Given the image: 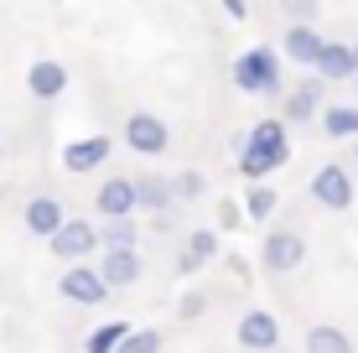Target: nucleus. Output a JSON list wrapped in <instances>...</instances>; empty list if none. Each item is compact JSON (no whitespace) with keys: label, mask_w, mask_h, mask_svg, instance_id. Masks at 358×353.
<instances>
[{"label":"nucleus","mask_w":358,"mask_h":353,"mask_svg":"<svg viewBox=\"0 0 358 353\" xmlns=\"http://www.w3.org/2000/svg\"><path fill=\"white\" fill-rule=\"evenodd\" d=\"M312 198L322 203V208L332 213H343V208H353V177H348V166H338V161H327L322 172L312 177Z\"/></svg>","instance_id":"nucleus-5"},{"label":"nucleus","mask_w":358,"mask_h":353,"mask_svg":"<svg viewBox=\"0 0 358 353\" xmlns=\"http://www.w3.org/2000/svg\"><path fill=\"white\" fill-rule=\"evenodd\" d=\"M239 166H244V177H250V182H260V177L275 172V166H270L265 156H255V151H239Z\"/></svg>","instance_id":"nucleus-27"},{"label":"nucleus","mask_w":358,"mask_h":353,"mask_svg":"<svg viewBox=\"0 0 358 353\" xmlns=\"http://www.w3.org/2000/svg\"><path fill=\"white\" fill-rule=\"evenodd\" d=\"M47 245H52L57 260H89V254L99 250V234H94L89 218H63V224H57V234L47 239Z\"/></svg>","instance_id":"nucleus-3"},{"label":"nucleus","mask_w":358,"mask_h":353,"mask_svg":"<svg viewBox=\"0 0 358 353\" xmlns=\"http://www.w3.org/2000/svg\"><path fill=\"white\" fill-rule=\"evenodd\" d=\"M234 338H239V348H250V353H270L280 343V322L270 317L265 307H250L239 317V327H234Z\"/></svg>","instance_id":"nucleus-6"},{"label":"nucleus","mask_w":358,"mask_h":353,"mask_svg":"<svg viewBox=\"0 0 358 353\" xmlns=\"http://www.w3.org/2000/svg\"><path fill=\"white\" fill-rule=\"evenodd\" d=\"M353 83H358V78H353Z\"/></svg>","instance_id":"nucleus-32"},{"label":"nucleus","mask_w":358,"mask_h":353,"mask_svg":"<svg viewBox=\"0 0 358 353\" xmlns=\"http://www.w3.org/2000/svg\"><path fill=\"white\" fill-rule=\"evenodd\" d=\"M125 145H130V151H141V156H162L166 145H171L166 120H162V115H145V109H135V115L125 120Z\"/></svg>","instance_id":"nucleus-2"},{"label":"nucleus","mask_w":358,"mask_h":353,"mask_svg":"<svg viewBox=\"0 0 358 353\" xmlns=\"http://www.w3.org/2000/svg\"><path fill=\"white\" fill-rule=\"evenodd\" d=\"M301 260H306V239L296 234V229H275V234L265 239V250H260V265L275 271V275H291Z\"/></svg>","instance_id":"nucleus-4"},{"label":"nucleus","mask_w":358,"mask_h":353,"mask_svg":"<svg viewBox=\"0 0 358 353\" xmlns=\"http://www.w3.org/2000/svg\"><path fill=\"white\" fill-rule=\"evenodd\" d=\"M280 16H286L291 27H317V16H322V0H280Z\"/></svg>","instance_id":"nucleus-22"},{"label":"nucleus","mask_w":358,"mask_h":353,"mask_svg":"<svg viewBox=\"0 0 358 353\" xmlns=\"http://www.w3.org/2000/svg\"><path fill=\"white\" fill-rule=\"evenodd\" d=\"M21 218H27V229H31L36 239H52V234H57V224H63L68 213H63V203H57V198H31Z\"/></svg>","instance_id":"nucleus-15"},{"label":"nucleus","mask_w":358,"mask_h":353,"mask_svg":"<svg viewBox=\"0 0 358 353\" xmlns=\"http://www.w3.org/2000/svg\"><path fill=\"white\" fill-rule=\"evenodd\" d=\"M322 130L332 141H358V104H327L322 109Z\"/></svg>","instance_id":"nucleus-17"},{"label":"nucleus","mask_w":358,"mask_h":353,"mask_svg":"<svg viewBox=\"0 0 358 353\" xmlns=\"http://www.w3.org/2000/svg\"><path fill=\"white\" fill-rule=\"evenodd\" d=\"M348 57H353V78H358V42L348 47Z\"/></svg>","instance_id":"nucleus-29"},{"label":"nucleus","mask_w":358,"mask_h":353,"mask_svg":"<svg viewBox=\"0 0 358 353\" xmlns=\"http://www.w3.org/2000/svg\"><path fill=\"white\" fill-rule=\"evenodd\" d=\"M109 151H115V141H109V136L73 141V145H63V166H68V172H94V166L109 161Z\"/></svg>","instance_id":"nucleus-12"},{"label":"nucleus","mask_w":358,"mask_h":353,"mask_svg":"<svg viewBox=\"0 0 358 353\" xmlns=\"http://www.w3.org/2000/svg\"><path fill=\"white\" fill-rule=\"evenodd\" d=\"M218 6H224L234 21H244V16H250V6H244V0H218Z\"/></svg>","instance_id":"nucleus-28"},{"label":"nucleus","mask_w":358,"mask_h":353,"mask_svg":"<svg viewBox=\"0 0 358 353\" xmlns=\"http://www.w3.org/2000/svg\"><path fill=\"white\" fill-rule=\"evenodd\" d=\"M312 68H317V83H348L353 78V57H348V47H343V42H322Z\"/></svg>","instance_id":"nucleus-14"},{"label":"nucleus","mask_w":358,"mask_h":353,"mask_svg":"<svg viewBox=\"0 0 358 353\" xmlns=\"http://www.w3.org/2000/svg\"><path fill=\"white\" fill-rule=\"evenodd\" d=\"M130 182H135V208L166 213V203H171V177H162V172H145V177H130Z\"/></svg>","instance_id":"nucleus-16"},{"label":"nucleus","mask_w":358,"mask_h":353,"mask_svg":"<svg viewBox=\"0 0 358 353\" xmlns=\"http://www.w3.org/2000/svg\"><path fill=\"white\" fill-rule=\"evenodd\" d=\"M94 275L104 281V291L135 286V281H141V254H135V250H104V260L94 265Z\"/></svg>","instance_id":"nucleus-9"},{"label":"nucleus","mask_w":358,"mask_h":353,"mask_svg":"<svg viewBox=\"0 0 358 353\" xmlns=\"http://www.w3.org/2000/svg\"><path fill=\"white\" fill-rule=\"evenodd\" d=\"M353 161H358V141H353Z\"/></svg>","instance_id":"nucleus-30"},{"label":"nucleus","mask_w":358,"mask_h":353,"mask_svg":"<svg viewBox=\"0 0 358 353\" xmlns=\"http://www.w3.org/2000/svg\"><path fill=\"white\" fill-rule=\"evenodd\" d=\"M218 254V234L213 229H197V234L187 239V254H182V271H203L208 260Z\"/></svg>","instance_id":"nucleus-20"},{"label":"nucleus","mask_w":358,"mask_h":353,"mask_svg":"<svg viewBox=\"0 0 358 353\" xmlns=\"http://www.w3.org/2000/svg\"><path fill=\"white\" fill-rule=\"evenodd\" d=\"M115 353H162V333H156V327H135V333L120 338Z\"/></svg>","instance_id":"nucleus-23"},{"label":"nucleus","mask_w":358,"mask_h":353,"mask_svg":"<svg viewBox=\"0 0 358 353\" xmlns=\"http://www.w3.org/2000/svg\"><path fill=\"white\" fill-rule=\"evenodd\" d=\"M244 213H250L255 224L270 218V213H275V192H270V187H250V192H244Z\"/></svg>","instance_id":"nucleus-24"},{"label":"nucleus","mask_w":358,"mask_h":353,"mask_svg":"<svg viewBox=\"0 0 358 353\" xmlns=\"http://www.w3.org/2000/svg\"><path fill=\"white\" fill-rule=\"evenodd\" d=\"M94 234H99L104 250H135V224H130V218H104Z\"/></svg>","instance_id":"nucleus-21"},{"label":"nucleus","mask_w":358,"mask_h":353,"mask_svg":"<svg viewBox=\"0 0 358 353\" xmlns=\"http://www.w3.org/2000/svg\"><path fill=\"white\" fill-rule=\"evenodd\" d=\"M280 115H286L291 125H306V120H317V115H322V83H317V78L296 83L286 99H280ZM286 120H280V125H286Z\"/></svg>","instance_id":"nucleus-10"},{"label":"nucleus","mask_w":358,"mask_h":353,"mask_svg":"<svg viewBox=\"0 0 358 353\" xmlns=\"http://www.w3.org/2000/svg\"><path fill=\"white\" fill-rule=\"evenodd\" d=\"M94 208L104 213V218H130V213H135V182H130V177H109L104 187H99Z\"/></svg>","instance_id":"nucleus-13"},{"label":"nucleus","mask_w":358,"mask_h":353,"mask_svg":"<svg viewBox=\"0 0 358 353\" xmlns=\"http://www.w3.org/2000/svg\"><path fill=\"white\" fill-rule=\"evenodd\" d=\"M306 353H353V338L343 333V327H332V322H317L312 333H306Z\"/></svg>","instance_id":"nucleus-19"},{"label":"nucleus","mask_w":358,"mask_h":353,"mask_svg":"<svg viewBox=\"0 0 358 353\" xmlns=\"http://www.w3.org/2000/svg\"><path fill=\"white\" fill-rule=\"evenodd\" d=\"M234 89L239 94H280V52L275 47H250L234 57Z\"/></svg>","instance_id":"nucleus-1"},{"label":"nucleus","mask_w":358,"mask_h":353,"mask_svg":"<svg viewBox=\"0 0 358 353\" xmlns=\"http://www.w3.org/2000/svg\"><path fill=\"white\" fill-rule=\"evenodd\" d=\"M27 89H31V99H63L68 68L57 63V57H36V63L27 68Z\"/></svg>","instance_id":"nucleus-11"},{"label":"nucleus","mask_w":358,"mask_h":353,"mask_svg":"<svg viewBox=\"0 0 358 353\" xmlns=\"http://www.w3.org/2000/svg\"><path fill=\"white\" fill-rule=\"evenodd\" d=\"M57 291H63V301H73V307H104V296H109L104 281L94 275V265H68Z\"/></svg>","instance_id":"nucleus-7"},{"label":"nucleus","mask_w":358,"mask_h":353,"mask_svg":"<svg viewBox=\"0 0 358 353\" xmlns=\"http://www.w3.org/2000/svg\"><path fill=\"white\" fill-rule=\"evenodd\" d=\"M171 198H203V172H182V177H171Z\"/></svg>","instance_id":"nucleus-26"},{"label":"nucleus","mask_w":358,"mask_h":353,"mask_svg":"<svg viewBox=\"0 0 358 353\" xmlns=\"http://www.w3.org/2000/svg\"><path fill=\"white\" fill-rule=\"evenodd\" d=\"M125 333H130L125 322H104V327H99V333L89 338V353H115V348H120V338H125Z\"/></svg>","instance_id":"nucleus-25"},{"label":"nucleus","mask_w":358,"mask_h":353,"mask_svg":"<svg viewBox=\"0 0 358 353\" xmlns=\"http://www.w3.org/2000/svg\"><path fill=\"white\" fill-rule=\"evenodd\" d=\"M0 151H6V145H0Z\"/></svg>","instance_id":"nucleus-31"},{"label":"nucleus","mask_w":358,"mask_h":353,"mask_svg":"<svg viewBox=\"0 0 358 353\" xmlns=\"http://www.w3.org/2000/svg\"><path fill=\"white\" fill-rule=\"evenodd\" d=\"M317 47H322L317 27H286V47H280L286 57H296V63H306V68H312V63H317Z\"/></svg>","instance_id":"nucleus-18"},{"label":"nucleus","mask_w":358,"mask_h":353,"mask_svg":"<svg viewBox=\"0 0 358 353\" xmlns=\"http://www.w3.org/2000/svg\"><path fill=\"white\" fill-rule=\"evenodd\" d=\"M244 151H255V156H265L270 166H286L291 161V145H286V125L280 120H260V125L244 136Z\"/></svg>","instance_id":"nucleus-8"}]
</instances>
